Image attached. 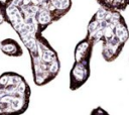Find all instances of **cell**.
Here are the masks:
<instances>
[{"label": "cell", "instance_id": "1", "mask_svg": "<svg viewBox=\"0 0 129 115\" xmlns=\"http://www.w3.org/2000/svg\"><path fill=\"white\" fill-rule=\"evenodd\" d=\"M4 7L6 22L29 53L34 84L50 83L60 71V62L43 31L71 10L72 0H4Z\"/></svg>", "mask_w": 129, "mask_h": 115}, {"label": "cell", "instance_id": "2", "mask_svg": "<svg viewBox=\"0 0 129 115\" xmlns=\"http://www.w3.org/2000/svg\"><path fill=\"white\" fill-rule=\"evenodd\" d=\"M86 36L95 44L102 42V58L112 63L120 55L129 39V29L119 11L100 7L88 23Z\"/></svg>", "mask_w": 129, "mask_h": 115}, {"label": "cell", "instance_id": "3", "mask_svg": "<svg viewBox=\"0 0 129 115\" xmlns=\"http://www.w3.org/2000/svg\"><path fill=\"white\" fill-rule=\"evenodd\" d=\"M31 89L15 72L0 75V115H21L29 107Z\"/></svg>", "mask_w": 129, "mask_h": 115}, {"label": "cell", "instance_id": "4", "mask_svg": "<svg viewBox=\"0 0 129 115\" xmlns=\"http://www.w3.org/2000/svg\"><path fill=\"white\" fill-rule=\"evenodd\" d=\"M95 43L85 36L79 41L75 47L74 58L75 62L70 71V90L76 91L84 86L91 76V59L93 54Z\"/></svg>", "mask_w": 129, "mask_h": 115}, {"label": "cell", "instance_id": "5", "mask_svg": "<svg viewBox=\"0 0 129 115\" xmlns=\"http://www.w3.org/2000/svg\"><path fill=\"white\" fill-rule=\"evenodd\" d=\"M0 50L8 56H21L23 54L21 45L13 38H5L1 40Z\"/></svg>", "mask_w": 129, "mask_h": 115}, {"label": "cell", "instance_id": "6", "mask_svg": "<svg viewBox=\"0 0 129 115\" xmlns=\"http://www.w3.org/2000/svg\"><path fill=\"white\" fill-rule=\"evenodd\" d=\"M100 7L107 10L124 11L129 7V0H96Z\"/></svg>", "mask_w": 129, "mask_h": 115}, {"label": "cell", "instance_id": "7", "mask_svg": "<svg viewBox=\"0 0 129 115\" xmlns=\"http://www.w3.org/2000/svg\"><path fill=\"white\" fill-rule=\"evenodd\" d=\"M6 22V16H5V7H4V1L0 0V25Z\"/></svg>", "mask_w": 129, "mask_h": 115}, {"label": "cell", "instance_id": "8", "mask_svg": "<svg viewBox=\"0 0 129 115\" xmlns=\"http://www.w3.org/2000/svg\"><path fill=\"white\" fill-rule=\"evenodd\" d=\"M90 115H110V114H109L105 109H103L102 107L98 106V107L94 108V109L91 111Z\"/></svg>", "mask_w": 129, "mask_h": 115}]
</instances>
